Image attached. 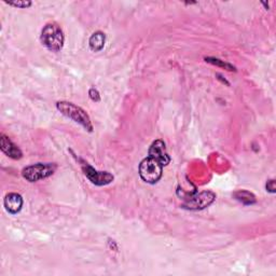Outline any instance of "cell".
Here are the masks:
<instances>
[{"label":"cell","mask_w":276,"mask_h":276,"mask_svg":"<svg viewBox=\"0 0 276 276\" xmlns=\"http://www.w3.org/2000/svg\"><path fill=\"white\" fill-rule=\"evenodd\" d=\"M82 169H83L85 176L91 180L93 183L99 185V186H103V185H108L111 181L114 180V176L107 173V171H98L95 170L93 167H91L88 165V164H83V166H82Z\"/></svg>","instance_id":"obj_5"},{"label":"cell","mask_w":276,"mask_h":276,"mask_svg":"<svg viewBox=\"0 0 276 276\" xmlns=\"http://www.w3.org/2000/svg\"><path fill=\"white\" fill-rule=\"evenodd\" d=\"M89 98H91L92 101H94V102H99L101 100V98H100V93L98 92V89H95V88L89 89Z\"/></svg>","instance_id":"obj_13"},{"label":"cell","mask_w":276,"mask_h":276,"mask_svg":"<svg viewBox=\"0 0 276 276\" xmlns=\"http://www.w3.org/2000/svg\"><path fill=\"white\" fill-rule=\"evenodd\" d=\"M266 189L270 192H274L275 191V187H274V180H268L266 183Z\"/></svg>","instance_id":"obj_15"},{"label":"cell","mask_w":276,"mask_h":276,"mask_svg":"<svg viewBox=\"0 0 276 276\" xmlns=\"http://www.w3.org/2000/svg\"><path fill=\"white\" fill-rule=\"evenodd\" d=\"M64 34L62 28L56 23H49L41 32V41L49 50L59 51L64 46Z\"/></svg>","instance_id":"obj_2"},{"label":"cell","mask_w":276,"mask_h":276,"mask_svg":"<svg viewBox=\"0 0 276 276\" xmlns=\"http://www.w3.org/2000/svg\"><path fill=\"white\" fill-rule=\"evenodd\" d=\"M23 206V199L18 193H9L5 198V207L10 214H18Z\"/></svg>","instance_id":"obj_9"},{"label":"cell","mask_w":276,"mask_h":276,"mask_svg":"<svg viewBox=\"0 0 276 276\" xmlns=\"http://www.w3.org/2000/svg\"><path fill=\"white\" fill-rule=\"evenodd\" d=\"M0 148H2L4 153H6L14 160L22 158V151L20 150L19 147L14 145L12 141L5 135H2V138H0Z\"/></svg>","instance_id":"obj_8"},{"label":"cell","mask_w":276,"mask_h":276,"mask_svg":"<svg viewBox=\"0 0 276 276\" xmlns=\"http://www.w3.org/2000/svg\"><path fill=\"white\" fill-rule=\"evenodd\" d=\"M7 4H9L10 6L17 7V8H28V7L32 6V3L28 2V0H13V2H6Z\"/></svg>","instance_id":"obj_12"},{"label":"cell","mask_w":276,"mask_h":276,"mask_svg":"<svg viewBox=\"0 0 276 276\" xmlns=\"http://www.w3.org/2000/svg\"><path fill=\"white\" fill-rule=\"evenodd\" d=\"M163 173V165L154 159L148 156L139 164V175L144 181L155 183L160 180Z\"/></svg>","instance_id":"obj_3"},{"label":"cell","mask_w":276,"mask_h":276,"mask_svg":"<svg viewBox=\"0 0 276 276\" xmlns=\"http://www.w3.org/2000/svg\"><path fill=\"white\" fill-rule=\"evenodd\" d=\"M235 197L237 198V200H240L241 202H244L246 204H251L255 202V197L250 195V193L247 191H244V193H243V191L237 192V193H235Z\"/></svg>","instance_id":"obj_11"},{"label":"cell","mask_w":276,"mask_h":276,"mask_svg":"<svg viewBox=\"0 0 276 276\" xmlns=\"http://www.w3.org/2000/svg\"><path fill=\"white\" fill-rule=\"evenodd\" d=\"M56 108L61 111L64 116L71 119L72 121L79 123L88 132L93 131L91 119H89L86 111H84L82 108L76 106L74 104L69 102H58L56 104Z\"/></svg>","instance_id":"obj_1"},{"label":"cell","mask_w":276,"mask_h":276,"mask_svg":"<svg viewBox=\"0 0 276 276\" xmlns=\"http://www.w3.org/2000/svg\"><path fill=\"white\" fill-rule=\"evenodd\" d=\"M215 200V195L212 192H202L197 197L190 199L185 206L190 210H202V208L211 205Z\"/></svg>","instance_id":"obj_7"},{"label":"cell","mask_w":276,"mask_h":276,"mask_svg":"<svg viewBox=\"0 0 276 276\" xmlns=\"http://www.w3.org/2000/svg\"><path fill=\"white\" fill-rule=\"evenodd\" d=\"M149 156L158 161L161 165L165 166L170 162V158L166 151L165 144L162 140H155L149 148Z\"/></svg>","instance_id":"obj_6"},{"label":"cell","mask_w":276,"mask_h":276,"mask_svg":"<svg viewBox=\"0 0 276 276\" xmlns=\"http://www.w3.org/2000/svg\"><path fill=\"white\" fill-rule=\"evenodd\" d=\"M89 48H91L93 51L98 52L101 51L104 46H105V34L102 32H96L94 33L91 38H89Z\"/></svg>","instance_id":"obj_10"},{"label":"cell","mask_w":276,"mask_h":276,"mask_svg":"<svg viewBox=\"0 0 276 276\" xmlns=\"http://www.w3.org/2000/svg\"><path fill=\"white\" fill-rule=\"evenodd\" d=\"M206 61L207 62H210V63H213V64H218V65H221L223 67H227V68H229L230 70H232V67H231L230 65H227V64H223V63H220L219 62V59H213V58H206Z\"/></svg>","instance_id":"obj_14"},{"label":"cell","mask_w":276,"mask_h":276,"mask_svg":"<svg viewBox=\"0 0 276 276\" xmlns=\"http://www.w3.org/2000/svg\"><path fill=\"white\" fill-rule=\"evenodd\" d=\"M55 169H56V166L54 164L38 163V164H35V165L24 168L23 171H22V174H23V177L26 179V180L35 182V181L41 180V179L47 178L51 175H53Z\"/></svg>","instance_id":"obj_4"}]
</instances>
